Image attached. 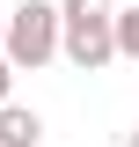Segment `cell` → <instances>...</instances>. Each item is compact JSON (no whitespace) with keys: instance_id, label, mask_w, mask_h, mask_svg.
Listing matches in <instances>:
<instances>
[{"instance_id":"8992f818","label":"cell","mask_w":139,"mask_h":147,"mask_svg":"<svg viewBox=\"0 0 139 147\" xmlns=\"http://www.w3.org/2000/svg\"><path fill=\"white\" fill-rule=\"evenodd\" d=\"M0 59H7V22H0Z\"/></svg>"},{"instance_id":"6da1fadb","label":"cell","mask_w":139,"mask_h":147,"mask_svg":"<svg viewBox=\"0 0 139 147\" xmlns=\"http://www.w3.org/2000/svg\"><path fill=\"white\" fill-rule=\"evenodd\" d=\"M59 52H66V7L22 0L15 15H7V59H15L22 74H37V66H51Z\"/></svg>"},{"instance_id":"52a82bcc","label":"cell","mask_w":139,"mask_h":147,"mask_svg":"<svg viewBox=\"0 0 139 147\" xmlns=\"http://www.w3.org/2000/svg\"><path fill=\"white\" fill-rule=\"evenodd\" d=\"M124 147H139V125H132V132H124Z\"/></svg>"},{"instance_id":"5b68a950","label":"cell","mask_w":139,"mask_h":147,"mask_svg":"<svg viewBox=\"0 0 139 147\" xmlns=\"http://www.w3.org/2000/svg\"><path fill=\"white\" fill-rule=\"evenodd\" d=\"M15 74H22L15 59H0V103H15V96H7V88H15Z\"/></svg>"},{"instance_id":"7a4b0ae2","label":"cell","mask_w":139,"mask_h":147,"mask_svg":"<svg viewBox=\"0 0 139 147\" xmlns=\"http://www.w3.org/2000/svg\"><path fill=\"white\" fill-rule=\"evenodd\" d=\"M66 59L81 74H103L117 59V7L110 0H66Z\"/></svg>"},{"instance_id":"277c9868","label":"cell","mask_w":139,"mask_h":147,"mask_svg":"<svg viewBox=\"0 0 139 147\" xmlns=\"http://www.w3.org/2000/svg\"><path fill=\"white\" fill-rule=\"evenodd\" d=\"M117 59H139V7H117Z\"/></svg>"},{"instance_id":"3957f363","label":"cell","mask_w":139,"mask_h":147,"mask_svg":"<svg viewBox=\"0 0 139 147\" xmlns=\"http://www.w3.org/2000/svg\"><path fill=\"white\" fill-rule=\"evenodd\" d=\"M37 140H44V118L22 103H0V147H37Z\"/></svg>"}]
</instances>
